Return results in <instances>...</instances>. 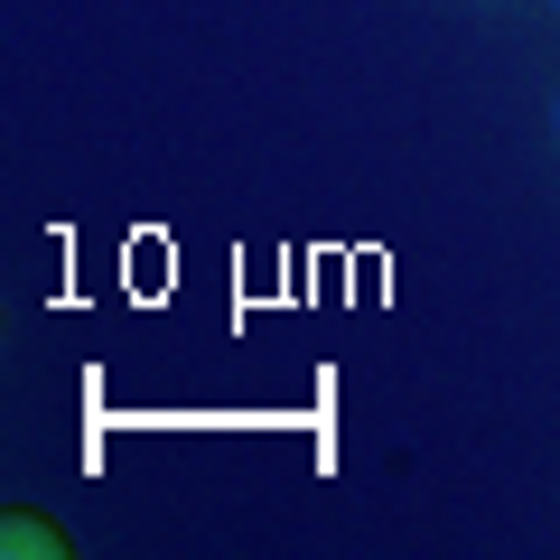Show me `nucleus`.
<instances>
[{"label":"nucleus","mask_w":560,"mask_h":560,"mask_svg":"<svg viewBox=\"0 0 560 560\" xmlns=\"http://www.w3.org/2000/svg\"><path fill=\"white\" fill-rule=\"evenodd\" d=\"M0 551L10 560H66V533L47 514H20V504H10V514H0Z\"/></svg>","instance_id":"1"},{"label":"nucleus","mask_w":560,"mask_h":560,"mask_svg":"<svg viewBox=\"0 0 560 560\" xmlns=\"http://www.w3.org/2000/svg\"><path fill=\"white\" fill-rule=\"evenodd\" d=\"M551 10H560V0H551Z\"/></svg>","instance_id":"2"}]
</instances>
